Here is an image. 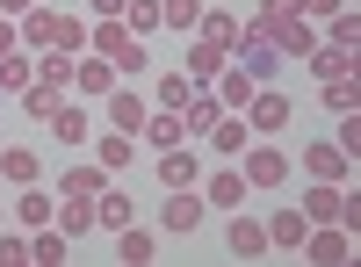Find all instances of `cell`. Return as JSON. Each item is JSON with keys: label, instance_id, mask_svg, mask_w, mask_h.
Listing matches in <instances>:
<instances>
[{"label": "cell", "instance_id": "cell-1", "mask_svg": "<svg viewBox=\"0 0 361 267\" xmlns=\"http://www.w3.org/2000/svg\"><path fill=\"white\" fill-rule=\"evenodd\" d=\"M87 51H94V58H109L116 73H145V66H152L145 37H130L123 22H102V29H87Z\"/></svg>", "mask_w": 361, "mask_h": 267}, {"label": "cell", "instance_id": "cell-2", "mask_svg": "<svg viewBox=\"0 0 361 267\" xmlns=\"http://www.w3.org/2000/svg\"><path fill=\"white\" fill-rule=\"evenodd\" d=\"M238 173H246V188H282L289 181V152L282 144H246V152H238Z\"/></svg>", "mask_w": 361, "mask_h": 267}, {"label": "cell", "instance_id": "cell-3", "mask_svg": "<svg viewBox=\"0 0 361 267\" xmlns=\"http://www.w3.org/2000/svg\"><path fill=\"white\" fill-rule=\"evenodd\" d=\"M260 29L275 44V58H311V44H318V29L304 15H260Z\"/></svg>", "mask_w": 361, "mask_h": 267}, {"label": "cell", "instance_id": "cell-4", "mask_svg": "<svg viewBox=\"0 0 361 267\" xmlns=\"http://www.w3.org/2000/svg\"><path fill=\"white\" fill-rule=\"evenodd\" d=\"M246 123H253V137H282L289 130V94L282 87H260V94L246 101Z\"/></svg>", "mask_w": 361, "mask_h": 267}, {"label": "cell", "instance_id": "cell-5", "mask_svg": "<svg viewBox=\"0 0 361 267\" xmlns=\"http://www.w3.org/2000/svg\"><path fill=\"white\" fill-rule=\"evenodd\" d=\"M202 217H209L202 188H166V210H159V231H173V239H180V231H195Z\"/></svg>", "mask_w": 361, "mask_h": 267}, {"label": "cell", "instance_id": "cell-6", "mask_svg": "<svg viewBox=\"0 0 361 267\" xmlns=\"http://www.w3.org/2000/svg\"><path fill=\"white\" fill-rule=\"evenodd\" d=\"M296 166H304L311 181H333V188H347V173H354V159L340 152L333 137H325V144H304V159H296Z\"/></svg>", "mask_w": 361, "mask_h": 267}, {"label": "cell", "instance_id": "cell-7", "mask_svg": "<svg viewBox=\"0 0 361 267\" xmlns=\"http://www.w3.org/2000/svg\"><path fill=\"white\" fill-rule=\"evenodd\" d=\"M304 231H311V217L282 202V210L267 217V253H304Z\"/></svg>", "mask_w": 361, "mask_h": 267}, {"label": "cell", "instance_id": "cell-8", "mask_svg": "<svg viewBox=\"0 0 361 267\" xmlns=\"http://www.w3.org/2000/svg\"><path fill=\"white\" fill-rule=\"evenodd\" d=\"M209 94H217V101H224V108H231V116H246V101H253V94H260V80H253V73H246V66H224V73H217V80H209Z\"/></svg>", "mask_w": 361, "mask_h": 267}, {"label": "cell", "instance_id": "cell-9", "mask_svg": "<svg viewBox=\"0 0 361 267\" xmlns=\"http://www.w3.org/2000/svg\"><path fill=\"white\" fill-rule=\"evenodd\" d=\"M58 22H66V15L37 0V8H29V15L15 22V29H22V51H58Z\"/></svg>", "mask_w": 361, "mask_h": 267}, {"label": "cell", "instance_id": "cell-10", "mask_svg": "<svg viewBox=\"0 0 361 267\" xmlns=\"http://www.w3.org/2000/svg\"><path fill=\"white\" fill-rule=\"evenodd\" d=\"M224 246H231V260H260V253H267V224H260V217H246V210H231Z\"/></svg>", "mask_w": 361, "mask_h": 267}, {"label": "cell", "instance_id": "cell-11", "mask_svg": "<svg viewBox=\"0 0 361 267\" xmlns=\"http://www.w3.org/2000/svg\"><path fill=\"white\" fill-rule=\"evenodd\" d=\"M304 253L318 260V267H347V253H354V239L340 224H318V231H304Z\"/></svg>", "mask_w": 361, "mask_h": 267}, {"label": "cell", "instance_id": "cell-12", "mask_svg": "<svg viewBox=\"0 0 361 267\" xmlns=\"http://www.w3.org/2000/svg\"><path fill=\"white\" fill-rule=\"evenodd\" d=\"M109 130H123V137H137L145 130V116H152V101H145V94H116V87H109Z\"/></svg>", "mask_w": 361, "mask_h": 267}, {"label": "cell", "instance_id": "cell-13", "mask_svg": "<svg viewBox=\"0 0 361 267\" xmlns=\"http://www.w3.org/2000/svg\"><path fill=\"white\" fill-rule=\"evenodd\" d=\"M202 202H209V210H238V202H246V173H238V166H224V173H209V181H202Z\"/></svg>", "mask_w": 361, "mask_h": 267}, {"label": "cell", "instance_id": "cell-14", "mask_svg": "<svg viewBox=\"0 0 361 267\" xmlns=\"http://www.w3.org/2000/svg\"><path fill=\"white\" fill-rule=\"evenodd\" d=\"M0 181H8V188H37L44 181V159L29 152V144H8V152H0Z\"/></svg>", "mask_w": 361, "mask_h": 267}, {"label": "cell", "instance_id": "cell-15", "mask_svg": "<svg viewBox=\"0 0 361 267\" xmlns=\"http://www.w3.org/2000/svg\"><path fill=\"white\" fill-rule=\"evenodd\" d=\"M217 116H231V108L209 94V87H195V101L180 108V130H188V137H209V130H217Z\"/></svg>", "mask_w": 361, "mask_h": 267}, {"label": "cell", "instance_id": "cell-16", "mask_svg": "<svg viewBox=\"0 0 361 267\" xmlns=\"http://www.w3.org/2000/svg\"><path fill=\"white\" fill-rule=\"evenodd\" d=\"M224 66H231V51H224V44H209V37H195V51H188V66H180V73H188L195 87H209Z\"/></svg>", "mask_w": 361, "mask_h": 267}, {"label": "cell", "instance_id": "cell-17", "mask_svg": "<svg viewBox=\"0 0 361 267\" xmlns=\"http://www.w3.org/2000/svg\"><path fill=\"white\" fill-rule=\"evenodd\" d=\"M73 87H80V94H109V87H116V66L94 58V51H80V58H73Z\"/></svg>", "mask_w": 361, "mask_h": 267}, {"label": "cell", "instance_id": "cell-18", "mask_svg": "<svg viewBox=\"0 0 361 267\" xmlns=\"http://www.w3.org/2000/svg\"><path fill=\"white\" fill-rule=\"evenodd\" d=\"M159 181H166V188H195V181H202V166H195L188 144H166V152H159Z\"/></svg>", "mask_w": 361, "mask_h": 267}, {"label": "cell", "instance_id": "cell-19", "mask_svg": "<svg viewBox=\"0 0 361 267\" xmlns=\"http://www.w3.org/2000/svg\"><path fill=\"white\" fill-rule=\"evenodd\" d=\"M130 217H137V202H130L123 188H102V195H94V231H123Z\"/></svg>", "mask_w": 361, "mask_h": 267}, {"label": "cell", "instance_id": "cell-20", "mask_svg": "<svg viewBox=\"0 0 361 267\" xmlns=\"http://www.w3.org/2000/svg\"><path fill=\"white\" fill-rule=\"evenodd\" d=\"M58 217V202L44 195V188H15V224L22 231H37V224H51Z\"/></svg>", "mask_w": 361, "mask_h": 267}, {"label": "cell", "instance_id": "cell-21", "mask_svg": "<svg viewBox=\"0 0 361 267\" xmlns=\"http://www.w3.org/2000/svg\"><path fill=\"white\" fill-rule=\"evenodd\" d=\"M311 73H318V87H325V80H354V51H340V44H311Z\"/></svg>", "mask_w": 361, "mask_h": 267}, {"label": "cell", "instance_id": "cell-22", "mask_svg": "<svg viewBox=\"0 0 361 267\" xmlns=\"http://www.w3.org/2000/svg\"><path fill=\"white\" fill-rule=\"evenodd\" d=\"M209 144H217L224 159H238V152L253 144V123H246V116H217V130H209Z\"/></svg>", "mask_w": 361, "mask_h": 267}, {"label": "cell", "instance_id": "cell-23", "mask_svg": "<svg viewBox=\"0 0 361 267\" xmlns=\"http://www.w3.org/2000/svg\"><path fill=\"white\" fill-rule=\"evenodd\" d=\"M102 188H109V166H94V159L58 173V195H102Z\"/></svg>", "mask_w": 361, "mask_h": 267}, {"label": "cell", "instance_id": "cell-24", "mask_svg": "<svg viewBox=\"0 0 361 267\" xmlns=\"http://www.w3.org/2000/svg\"><path fill=\"white\" fill-rule=\"evenodd\" d=\"M116 260L152 267V260H159V239H152V231H130V224H123V231H116Z\"/></svg>", "mask_w": 361, "mask_h": 267}, {"label": "cell", "instance_id": "cell-25", "mask_svg": "<svg viewBox=\"0 0 361 267\" xmlns=\"http://www.w3.org/2000/svg\"><path fill=\"white\" fill-rule=\"evenodd\" d=\"M137 137L152 144V152H166V144H180L188 130H180V116H173V108H152V116H145V130H137Z\"/></svg>", "mask_w": 361, "mask_h": 267}, {"label": "cell", "instance_id": "cell-26", "mask_svg": "<svg viewBox=\"0 0 361 267\" xmlns=\"http://www.w3.org/2000/svg\"><path fill=\"white\" fill-rule=\"evenodd\" d=\"M130 152H137V137H123V130H102L94 137V166H109V173H123Z\"/></svg>", "mask_w": 361, "mask_h": 267}, {"label": "cell", "instance_id": "cell-27", "mask_svg": "<svg viewBox=\"0 0 361 267\" xmlns=\"http://www.w3.org/2000/svg\"><path fill=\"white\" fill-rule=\"evenodd\" d=\"M66 231H58V224H37V239H29V260H37V267H66Z\"/></svg>", "mask_w": 361, "mask_h": 267}, {"label": "cell", "instance_id": "cell-28", "mask_svg": "<svg viewBox=\"0 0 361 267\" xmlns=\"http://www.w3.org/2000/svg\"><path fill=\"white\" fill-rule=\"evenodd\" d=\"M29 80H37V58H22V44L0 51V94H22Z\"/></svg>", "mask_w": 361, "mask_h": 267}, {"label": "cell", "instance_id": "cell-29", "mask_svg": "<svg viewBox=\"0 0 361 267\" xmlns=\"http://www.w3.org/2000/svg\"><path fill=\"white\" fill-rule=\"evenodd\" d=\"M51 130L66 137V144H87V137H94V123H87V108H73V101H58V108H51Z\"/></svg>", "mask_w": 361, "mask_h": 267}, {"label": "cell", "instance_id": "cell-30", "mask_svg": "<svg viewBox=\"0 0 361 267\" xmlns=\"http://www.w3.org/2000/svg\"><path fill=\"white\" fill-rule=\"evenodd\" d=\"M152 101L180 116V108H188V101H195V80H188V73H159V87H152Z\"/></svg>", "mask_w": 361, "mask_h": 267}, {"label": "cell", "instance_id": "cell-31", "mask_svg": "<svg viewBox=\"0 0 361 267\" xmlns=\"http://www.w3.org/2000/svg\"><path fill=\"white\" fill-rule=\"evenodd\" d=\"M340 195H347V188H333V181H318V188L304 195V217H311V224H340Z\"/></svg>", "mask_w": 361, "mask_h": 267}, {"label": "cell", "instance_id": "cell-32", "mask_svg": "<svg viewBox=\"0 0 361 267\" xmlns=\"http://www.w3.org/2000/svg\"><path fill=\"white\" fill-rule=\"evenodd\" d=\"M58 101H66V87H51V80H29V87H22V108L37 116V123H51V108H58Z\"/></svg>", "mask_w": 361, "mask_h": 267}, {"label": "cell", "instance_id": "cell-33", "mask_svg": "<svg viewBox=\"0 0 361 267\" xmlns=\"http://www.w3.org/2000/svg\"><path fill=\"white\" fill-rule=\"evenodd\" d=\"M195 37H209V44H224V51H231V37H238V22H231V8H202V22H195Z\"/></svg>", "mask_w": 361, "mask_h": 267}, {"label": "cell", "instance_id": "cell-34", "mask_svg": "<svg viewBox=\"0 0 361 267\" xmlns=\"http://www.w3.org/2000/svg\"><path fill=\"white\" fill-rule=\"evenodd\" d=\"M318 44H340V51H354V44H361V22H354V8L325 15V37H318Z\"/></svg>", "mask_w": 361, "mask_h": 267}, {"label": "cell", "instance_id": "cell-35", "mask_svg": "<svg viewBox=\"0 0 361 267\" xmlns=\"http://www.w3.org/2000/svg\"><path fill=\"white\" fill-rule=\"evenodd\" d=\"M116 22H123L130 37H152V29H159V0H130V8L116 15Z\"/></svg>", "mask_w": 361, "mask_h": 267}, {"label": "cell", "instance_id": "cell-36", "mask_svg": "<svg viewBox=\"0 0 361 267\" xmlns=\"http://www.w3.org/2000/svg\"><path fill=\"white\" fill-rule=\"evenodd\" d=\"M202 22V0H159V29H195Z\"/></svg>", "mask_w": 361, "mask_h": 267}, {"label": "cell", "instance_id": "cell-37", "mask_svg": "<svg viewBox=\"0 0 361 267\" xmlns=\"http://www.w3.org/2000/svg\"><path fill=\"white\" fill-rule=\"evenodd\" d=\"M37 80H51V87H73V58H66V51H37Z\"/></svg>", "mask_w": 361, "mask_h": 267}, {"label": "cell", "instance_id": "cell-38", "mask_svg": "<svg viewBox=\"0 0 361 267\" xmlns=\"http://www.w3.org/2000/svg\"><path fill=\"white\" fill-rule=\"evenodd\" d=\"M325 108H333V116H354V108H361L354 80H325Z\"/></svg>", "mask_w": 361, "mask_h": 267}, {"label": "cell", "instance_id": "cell-39", "mask_svg": "<svg viewBox=\"0 0 361 267\" xmlns=\"http://www.w3.org/2000/svg\"><path fill=\"white\" fill-rule=\"evenodd\" d=\"M29 260V239H15V231H0V267H22Z\"/></svg>", "mask_w": 361, "mask_h": 267}, {"label": "cell", "instance_id": "cell-40", "mask_svg": "<svg viewBox=\"0 0 361 267\" xmlns=\"http://www.w3.org/2000/svg\"><path fill=\"white\" fill-rule=\"evenodd\" d=\"M347 8V0H296V15H304V22H325V15H340Z\"/></svg>", "mask_w": 361, "mask_h": 267}, {"label": "cell", "instance_id": "cell-41", "mask_svg": "<svg viewBox=\"0 0 361 267\" xmlns=\"http://www.w3.org/2000/svg\"><path fill=\"white\" fill-rule=\"evenodd\" d=\"M333 144H340V152H347V159L361 152V123H354V116H340V137H333Z\"/></svg>", "mask_w": 361, "mask_h": 267}, {"label": "cell", "instance_id": "cell-42", "mask_svg": "<svg viewBox=\"0 0 361 267\" xmlns=\"http://www.w3.org/2000/svg\"><path fill=\"white\" fill-rule=\"evenodd\" d=\"M87 8H94L102 22H116V15H123V8H130V0H87Z\"/></svg>", "mask_w": 361, "mask_h": 267}, {"label": "cell", "instance_id": "cell-43", "mask_svg": "<svg viewBox=\"0 0 361 267\" xmlns=\"http://www.w3.org/2000/svg\"><path fill=\"white\" fill-rule=\"evenodd\" d=\"M29 8H37V0H0V15H8V22H22Z\"/></svg>", "mask_w": 361, "mask_h": 267}, {"label": "cell", "instance_id": "cell-44", "mask_svg": "<svg viewBox=\"0 0 361 267\" xmlns=\"http://www.w3.org/2000/svg\"><path fill=\"white\" fill-rule=\"evenodd\" d=\"M15 44H22V29H15L8 15H0V51H15Z\"/></svg>", "mask_w": 361, "mask_h": 267}]
</instances>
